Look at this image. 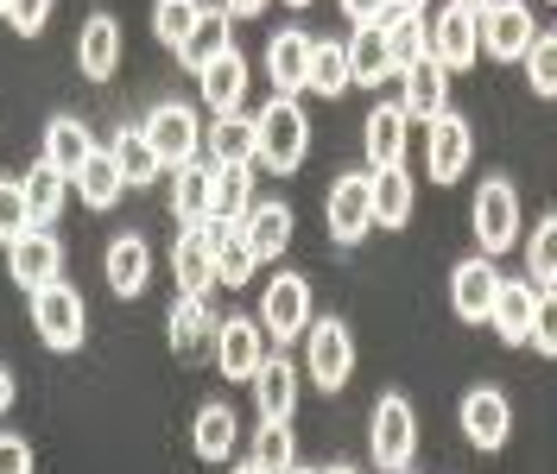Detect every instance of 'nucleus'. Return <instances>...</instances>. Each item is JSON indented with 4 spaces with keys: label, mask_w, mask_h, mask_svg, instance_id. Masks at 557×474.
Returning a JSON list of instances; mask_svg holds the SVG:
<instances>
[{
    "label": "nucleus",
    "mask_w": 557,
    "mask_h": 474,
    "mask_svg": "<svg viewBox=\"0 0 557 474\" xmlns=\"http://www.w3.org/2000/svg\"><path fill=\"white\" fill-rule=\"evenodd\" d=\"M253 134H260V165L278 171V177L298 171L305 152H311V121H305L298 96H273V102L253 114Z\"/></svg>",
    "instance_id": "1"
},
{
    "label": "nucleus",
    "mask_w": 557,
    "mask_h": 474,
    "mask_svg": "<svg viewBox=\"0 0 557 474\" xmlns=\"http://www.w3.org/2000/svg\"><path fill=\"white\" fill-rule=\"evenodd\" d=\"M412 449H418V411L406 392H381L374 406V424H368V456L381 462L386 474L412 469Z\"/></svg>",
    "instance_id": "2"
},
{
    "label": "nucleus",
    "mask_w": 557,
    "mask_h": 474,
    "mask_svg": "<svg viewBox=\"0 0 557 474\" xmlns=\"http://www.w3.org/2000/svg\"><path fill=\"white\" fill-rule=\"evenodd\" d=\"M33 329H38V341L58 348V354L83 348V336H89V310H83V298L70 291L64 278H51L45 291H33Z\"/></svg>",
    "instance_id": "3"
},
{
    "label": "nucleus",
    "mask_w": 557,
    "mask_h": 474,
    "mask_svg": "<svg viewBox=\"0 0 557 474\" xmlns=\"http://www.w3.org/2000/svg\"><path fill=\"white\" fill-rule=\"evenodd\" d=\"M260 329L285 348L311 329V278L305 272H278L273 285L260 291Z\"/></svg>",
    "instance_id": "4"
},
{
    "label": "nucleus",
    "mask_w": 557,
    "mask_h": 474,
    "mask_svg": "<svg viewBox=\"0 0 557 474\" xmlns=\"http://www.w3.org/2000/svg\"><path fill=\"white\" fill-rule=\"evenodd\" d=\"M139 134L152 139V152L165 159V171L197 165V152H203V127H197V114H190L184 102H159L146 121H139Z\"/></svg>",
    "instance_id": "5"
},
{
    "label": "nucleus",
    "mask_w": 557,
    "mask_h": 474,
    "mask_svg": "<svg viewBox=\"0 0 557 474\" xmlns=\"http://www.w3.org/2000/svg\"><path fill=\"white\" fill-rule=\"evenodd\" d=\"M305 367H311V379L323 392H343L348 386V373H355V336H348L343 316H323V323L305 329Z\"/></svg>",
    "instance_id": "6"
},
{
    "label": "nucleus",
    "mask_w": 557,
    "mask_h": 474,
    "mask_svg": "<svg viewBox=\"0 0 557 474\" xmlns=\"http://www.w3.org/2000/svg\"><path fill=\"white\" fill-rule=\"evenodd\" d=\"M323 222H330V235L355 247V240H368L374 228V184H368V171H348L330 184V197H323Z\"/></svg>",
    "instance_id": "7"
},
{
    "label": "nucleus",
    "mask_w": 557,
    "mask_h": 474,
    "mask_svg": "<svg viewBox=\"0 0 557 474\" xmlns=\"http://www.w3.org/2000/svg\"><path fill=\"white\" fill-rule=\"evenodd\" d=\"M475 240H482V253H507V247H520V197H513V184L507 177H487L482 190H475Z\"/></svg>",
    "instance_id": "8"
},
{
    "label": "nucleus",
    "mask_w": 557,
    "mask_h": 474,
    "mask_svg": "<svg viewBox=\"0 0 557 474\" xmlns=\"http://www.w3.org/2000/svg\"><path fill=\"white\" fill-rule=\"evenodd\" d=\"M267 354H273V336L260 329V316H228L215 329V367H222V379H253Z\"/></svg>",
    "instance_id": "9"
},
{
    "label": "nucleus",
    "mask_w": 557,
    "mask_h": 474,
    "mask_svg": "<svg viewBox=\"0 0 557 474\" xmlns=\"http://www.w3.org/2000/svg\"><path fill=\"white\" fill-rule=\"evenodd\" d=\"M456 424H462V437L475 442V449H500V442L513 437V406H507L500 386H469L462 406H456Z\"/></svg>",
    "instance_id": "10"
},
{
    "label": "nucleus",
    "mask_w": 557,
    "mask_h": 474,
    "mask_svg": "<svg viewBox=\"0 0 557 474\" xmlns=\"http://www.w3.org/2000/svg\"><path fill=\"white\" fill-rule=\"evenodd\" d=\"M532 38H539V26H532V7L525 0H494L482 13V51L494 64H520Z\"/></svg>",
    "instance_id": "11"
},
{
    "label": "nucleus",
    "mask_w": 557,
    "mask_h": 474,
    "mask_svg": "<svg viewBox=\"0 0 557 474\" xmlns=\"http://www.w3.org/2000/svg\"><path fill=\"white\" fill-rule=\"evenodd\" d=\"M7 272H13L20 291H45L64 272V240L51 235V228H26V235L7 247Z\"/></svg>",
    "instance_id": "12"
},
{
    "label": "nucleus",
    "mask_w": 557,
    "mask_h": 474,
    "mask_svg": "<svg viewBox=\"0 0 557 474\" xmlns=\"http://www.w3.org/2000/svg\"><path fill=\"white\" fill-rule=\"evenodd\" d=\"M399 108H406V121H437V114H450V70L437 64V58H418V64L399 70Z\"/></svg>",
    "instance_id": "13"
},
{
    "label": "nucleus",
    "mask_w": 557,
    "mask_h": 474,
    "mask_svg": "<svg viewBox=\"0 0 557 474\" xmlns=\"http://www.w3.org/2000/svg\"><path fill=\"white\" fill-rule=\"evenodd\" d=\"M469 152H475V127L462 114H437L431 121V139H424V171L431 184H456L469 171Z\"/></svg>",
    "instance_id": "14"
},
{
    "label": "nucleus",
    "mask_w": 557,
    "mask_h": 474,
    "mask_svg": "<svg viewBox=\"0 0 557 474\" xmlns=\"http://www.w3.org/2000/svg\"><path fill=\"white\" fill-rule=\"evenodd\" d=\"M215 215L209 222H190L184 235H177V253H172V272H177V291L184 298H203L209 285H215Z\"/></svg>",
    "instance_id": "15"
},
{
    "label": "nucleus",
    "mask_w": 557,
    "mask_h": 474,
    "mask_svg": "<svg viewBox=\"0 0 557 474\" xmlns=\"http://www.w3.org/2000/svg\"><path fill=\"white\" fill-rule=\"evenodd\" d=\"M431 58L450 70H469L475 58H482V20L475 13H462V7H444L437 20H431Z\"/></svg>",
    "instance_id": "16"
},
{
    "label": "nucleus",
    "mask_w": 557,
    "mask_h": 474,
    "mask_svg": "<svg viewBox=\"0 0 557 474\" xmlns=\"http://www.w3.org/2000/svg\"><path fill=\"white\" fill-rule=\"evenodd\" d=\"M532 310H539V285L532 278H500L494 310H487V329L507 341V348H525L532 341Z\"/></svg>",
    "instance_id": "17"
},
{
    "label": "nucleus",
    "mask_w": 557,
    "mask_h": 474,
    "mask_svg": "<svg viewBox=\"0 0 557 474\" xmlns=\"http://www.w3.org/2000/svg\"><path fill=\"white\" fill-rule=\"evenodd\" d=\"M494 291H500V272H494L487 253H475V260H462V266L450 272V310L462 316V323H487Z\"/></svg>",
    "instance_id": "18"
},
{
    "label": "nucleus",
    "mask_w": 557,
    "mask_h": 474,
    "mask_svg": "<svg viewBox=\"0 0 557 474\" xmlns=\"http://www.w3.org/2000/svg\"><path fill=\"white\" fill-rule=\"evenodd\" d=\"M197 89H203L209 114L222 121V114H242V96H247V58L228 45L222 58H209L203 70H197Z\"/></svg>",
    "instance_id": "19"
},
{
    "label": "nucleus",
    "mask_w": 557,
    "mask_h": 474,
    "mask_svg": "<svg viewBox=\"0 0 557 474\" xmlns=\"http://www.w3.org/2000/svg\"><path fill=\"white\" fill-rule=\"evenodd\" d=\"M102 278L114 298H139L146 291V278H152V247L139 235H114L102 253Z\"/></svg>",
    "instance_id": "20"
},
{
    "label": "nucleus",
    "mask_w": 557,
    "mask_h": 474,
    "mask_svg": "<svg viewBox=\"0 0 557 474\" xmlns=\"http://www.w3.org/2000/svg\"><path fill=\"white\" fill-rule=\"evenodd\" d=\"M76 70H83L89 83H108V76L121 70V26H114L108 13H89V20H83V33H76Z\"/></svg>",
    "instance_id": "21"
},
{
    "label": "nucleus",
    "mask_w": 557,
    "mask_h": 474,
    "mask_svg": "<svg viewBox=\"0 0 557 474\" xmlns=\"http://www.w3.org/2000/svg\"><path fill=\"white\" fill-rule=\"evenodd\" d=\"M253 406L267 424H292V406H298V367L285 354H267L260 373H253Z\"/></svg>",
    "instance_id": "22"
},
{
    "label": "nucleus",
    "mask_w": 557,
    "mask_h": 474,
    "mask_svg": "<svg viewBox=\"0 0 557 474\" xmlns=\"http://www.w3.org/2000/svg\"><path fill=\"white\" fill-rule=\"evenodd\" d=\"M368 184H374V222H381V228H406L412 209H418L412 171L406 165H381V171H368Z\"/></svg>",
    "instance_id": "23"
},
{
    "label": "nucleus",
    "mask_w": 557,
    "mask_h": 474,
    "mask_svg": "<svg viewBox=\"0 0 557 474\" xmlns=\"http://www.w3.org/2000/svg\"><path fill=\"white\" fill-rule=\"evenodd\" d=\"M361 146H368V171L381 165H406V108L399 102H381L361 127Z\"/></svg>",
    "instance_id": "24"
},
{
    "label": "nucleus",
    "mask_w": 557,
    "mask_h": 474,
    "mask_svg": "<svg viewBox=\"0 0 557 474\" xmlns=\"http://www.w3.org/2000/svg\"><path fill=\"white\" fill-rule=\"evenodd\" d=\"M70 190H76L89 209H114V203H121V190H127V177H121V165H114V152L96 146V152L83 159V171L70 177Z\"/></svg>",
    "instance_id": "25"
},
{
    "label": "nucleus",
    "mask_w": 557,
    "mask_h": 474,
    "mask_svg": "<svg viewBox=\"0 0 557 474\" xmlns=\"http://www.w3.org/2000/svg\"><path fill=\"white\" fill-rule=\"evenodd\" d=\"M209 203H215V222L242 228L247 215H253V165H215V177H209Z\"/></svg>",
    "instance_id": "26"
},
{
    "label": "nucleus",
    "mask_w": 557,
    "mask_h": 474,
    "mask_svg": "<svg viewBox=\"0 0 557 474\" xmlns=\"http://www.w3.org/2000/svg\"><path fill=\"white\" fill-rule=\"evenodd\" d=\"M203 146L215 152V165H260V134H253V114H222L203 134Z\"/></svg>",
    "instance_id": "27"
},
{
    "label": "nucleus",
    "mask_w": 557,
    "mask_h": 474,
    "mask_svg": "<svg viewBox=\"0 0 557 474\" xmlns=\"http://www.w3.org/2000/svg\"><path fill=\"white\" fill-rule=\"evenodd\" d=\"M267 70H273V89L278 96H298L305 89V70H311V33H278L273 45H267Z\"/></svg>",
    "instance_id": "28"
},
{
    "label": "nucleus",
    "mask_w": 557,
    "mask_h": 474,
    "mask_svg": "<svg viewBox=\"0 0 557 474\" xmlns=\"http://www.w3.org/2000/svg\"><path fill=\"white\" fill-rule=\"evenodd\" d=\"M89 152H96V139H89V127H83L76 114H58V121L45 127V165H51V171H64V177H76Z\"/></svg>",
    "instance_id": "29"
},
{
    "label": "nucleus",
    "mask_w": 557,
    "mask_h": 474,
    "mask_svg": "<svg viewBox=\"0 0 557 474\" xmlns=\"http://www.w3.org/2000/svg\"><path fill=\"white\" fill-rule=\"evenodd\" d=\"M292 209L285 203H253V215L242 222V235H247V247H253V260H278L285 247H292Z\"/></svg>",
    "instance_id": "30"
},
{
    "label": "nucleus",
    "mask_w": 557,
    "mask_h": 474,
    "mask_svg": "<svg viewBox=\"0 0 557 474\" xmlns=\"http://www.w3.org/2000/svg\"><path fill=\"white\" fill-rule=\"evenodd\" d=\"M215 329H222V323L209 316L203 298H184V291H177L172 316H165V336H172L177 354H197V348H209V341H215Z\"/></svg>",
    "instance_id": "31"
},
{
    "label": "nucleus",
    "mask_w": 557,
    "mask_h": 474,
    "mask_svg": "<svg viewBox=\"0 0 557 474\" xmlns=\"http://www.w3.org/2000/svg\"><path fill=\"white\" fill-rule=\"evenodd\" d=\"M20 184H26V209H33V228H51V222L64 215V203H70V177H64V171H51L45 159H38V165L26 171V177H20Z\"/></svg>",
    "instance_id": "32"
},
{
    "label": "nucleus",
    "mask_w": 557,
    "mask_h": 474,
    "mask_svg": "<svg viewBox=\"0 0 557 474\" xmlns=\"http://www.w3.org/2000/svg\"><path fill=\"white\" fill-rule=\"evenodd\" d=\"M386 33V51H393V70L418 64V58H431V26H424V13H406V7H393L381 20Z\"/></svg>",
    "instance_id": "33"
},
{
    "label": "nucleus",
    "mask_w": 557,
    "mask_h": 474,
    "mask_svg": "<svg viewBox=\"0 0 557 474\" xmlns=\"http://www.w3.org/2000/svg\"><path fill=\"white\" fill-rule=\"evenodd\" d=\"M190 442H197L203 462H228V449L242 442V417H235L228 406H203L197 424H190Z\"/></svg>",
    "instance_id": "34"
},
{
    "label": "nucleus",
    "mask_w": 557,
    "mask_h": 474,
    "mask_svg": "<svg viewBox=\"0 0 557 474\" xmlns=\"http://www.w3.org/2000/svg\"><path fill=\"white\" fill-rule=\"evenodd\" d=\"M343 45H348V76H355V83H381V76H393V51H386L381 26H355V38H343Z\"/></svg>",
    "instance_id": "35"
},
{
    "label": "nucleus",
    "mask_w": 557,
    "mask_h": 474,
    "mask_svg": "<svg viewBox=\"0 0 557 474\" xmlns=\"http://www.w3.org/2000/svg\"><path fill=\"white\" fill-rule=\"evenodd\" d=\"M108 152H114V165H121V177H127V190H146V184H152V177L165 171V159L152 152V139L139 134V127H127V134L114 139Z\"/></svg>",
    "instance_id": "36"
},
{
    "label": "nucleus",
    "mask_w": 557,
    "mask_h": 474,
    "mask_svg": "<svg viewBox=\"0 0 557 474\" xmlns=\"http://www.w3.org/2000/svg\"><path fill=\"white\" fill-rule=\"evenodd\" d=\"M348 83V45H330V38H311V70H305V89L311 96H343Z\"/></svg>",
    "instance_id": "37"
},
{
    "label": "nucleus",
    "mask_w": 557,
    "mask_h": 474,
    "mask_svg": "<svg viewBox=\"0 0 557 474\" xmlns=\"http://www.w3.org/2000/svg\"><path fill=\"white\" fill-rule=\"evenodd\" d=\"M253 266H260V260H253V247H247V235H242V228H228V222H222V228H215V285L242 291L247 278H253Z\"/></svg>",
    "instance_id": "38"
},
{
    "label": "nucleus",
    "mask_w": 557,
    "mask_h": 474,
    "mask_svg": "<svg viewBox=\"0 0 557 474\" xmlns=\"http://www.w3.org/2000/svg\"><path fill=\"white\" fill-rule=\"evenodd\" d=\"M228 51V7H203V20H197V33L184 38V51H177V64L203 70L209 58H222Z\"/></svg>",
    "instance_id": "39"
},
{
    "label": "nucleus",
    "mask_w": 557,
    "mask_h": 474,
    "mask_svg": "<svg viewBox=\"0 0 557 474\" xmlns=\"http://www.w3.org/2000/svg\"><path fill=\"white\" fill-rule=\"evenodd\" d=\"M209 177H215V171H203V165H184V171H177V184H172V215L184 222V228L215 215V203H209Z\"/></svg>",
    "instance_id": "40"
},
{
    "label": "nucleus",
    "mask_w": 557,
    "mask_h": 474,
    "mask_svg": "<svg viewBox=\"0 0 557 474\" xmlns=\"http://www.w3.org/2000/svg\"><path fill=\"white\" fill-rule=\"evenodd\" d=\"M197 20H203L197 0H159V7H152V38H159L165 51H184V38L197 33Z\"/></svg>",
    "instance_id": "41"
},
{
    "label": "nucleus",
    "mask_w": 557,
    "mask_h": 474,
    "mask_svg": "<svg viewBox=\"0 0 557 474\" xmlns=\"http://www.w3.org/2000/svg\"><path fill=\"white\" fill-rule=\"evenodd\" d=\"M525 247V278L539 285V291H552L557 285V215H545L539 228H532V240H520Z\"/></svg>",
    "instance_id": "42"
},
{
    "label": "nucleus",
    "mask_w": 557,
    "mask_h": 474,
    "mask_svg": "<svg viewBox=\"0 0 557 474\" xmlns=\"http://www.w3.org/2000/svg\"><path fill=\"white\" fill-rule=\"evenodd\" d=\"M520 64H525V89L552 102V96H557V33H539V38H532Z\"/></svg>",
    "instance_id": "43"
},
{
    "label": "nucleus",
    "mask_w": 557,
    "mask_h": 474,
    "mask_svg": "<svg viewBox=\"0 0 557 474\" xmlns=\"http://www.w3.org/2000/svg\"><path fill=\"white\" fill-rule=\"evenodd\" d=\"M253 462H260L267 474L298 469V437H292V424H260V437H253Z\"/></svg>",
    "instance_id": "44"
},
{
    "label": "nucleus",
    "mask_w": 557,
    "mask_h": 474,
    "mask_svg": "<svg viewBox=\"0 0 557 474\" xmlns=\"http://www.w3.org/2000/svg\"><path fill=\"white\" fill-rule=\"evenodd\" d=\"M33 228V209H26V184L20 177H0V247H13V240Z\"/></svg>",
    "instance_id": "45"
},
{
    "label": "nucleus",
    "mask_w": 557,
    "mask_h": 474,
    "mask_svg": "<svg viewBox=\"0 0 557 474\" xmlns=\"http://www.w3.org/2000/svg\"><path fill=\"white\" fill-rule=\"evenodd\" d=\"M525 348H539L545 361H557V285L552 291H539V310H532V341Z\"/></svg>",
    "instance_id": "46"
},
{
    "label": "nucleus",
    "mask_w": 557,
    "mask_h": 474,
    "mask_svg": "<svg viewBox=\"0 0 557 474\" xmlns=\"http://www.w3.org/2000/svg\"><path fill=\"white\" fill-rule=\"evenodd\" d=\"M45 20H51V0H7V26L20 38L45 33Z\"/></svg>",
    "instance_id": "47"
},
{
    "label": "nucleus",
    "mask_w": 557,
    "mask_h": 474,
    "mask_svg": "<svg viewBox=\"0 0 557 474\" xmlns=\"http://www.w3.org/2000/svg\"><path fill=\"white\" fill-rule=\"evenodd\" d=\"M0 474H33V442L0 431Z\"/></svg>",
    "instance_id": "48"
},
{
    "label": "nucleus",
    "mask_w": 557,
    "mask_h": 474,
    "mask_svg": "<svg viewBox=\"0 0 557 474\" xmlns=\"http://www.w3.org/2000/svg\"><path fill=\"white\" fill-rule=\"evenodd\" d=\"M343 13L355 26H381L386 13H393V0H343Z\"/></svg>",
    "instance_id": "49"
},
{
    "label": "nucleus",
    "mask_w": 557,
    "mask_h": 474,
    "mask_svg": "<svg viewBox=\"0 0 557 474\" xmlns=\"http://www.w3.org/2000/svg\"><path fill=\"white\" fill-rule=\"evenodd\" d=\"M228 7V20H253V13H267V0H222Z\"/></svg>",
    "instance_id": "50"
},
{
    "label": "nucleus",
    "mask_w": 557,
    "mask_h": 474,
    "mask_svg": "<svg viewBox=\"0 0 557 474\" xmlns=\"http://www.w3.org/2000/svg\"><path fill=\"white\" fill-rule=\"evenodd\" d=\"M7 411H13V373L0 367V417H7Z\"/></svg>",
    "instance_id": "51"
},
{
    "label": "nucleus",
    "mask_w": 557,
    "mask_h": 474,
    "mask_svg": "<svg viewBox=\"0 0 557 474\" xmlns=\"http://www.w3.org/2000/svg\"><path fill=\"white\" fill-rule=\"evenodd\" d=\"M450 7H462V13H475V20H482V13L494 7V0H450Z\"/></svg>",
    "instance_id": "52"
},
{
    "label": "nucleus",
    "mask_w": 557,
    "mask_h": 474,
    "mask_svg": "<svg viewBox=\"0 0 557 474\" xmlns=\"http://www.w3.org/2000/svg\"><path fill=\"white\" fill-rule=\"evenodd\" d=\"M235 474H267V469H260V462H253V456H247V462H235Z\"/></svg>",
    "instance_id": "53"
},
{
    "label": "nucleus",
    "mask_w": 557,
    "mask_h": 474,
    "mask_svg": "<svg viewBox=\"0 0 557 474\" xmlns=\"http://www.w3.org/2000/svg\"><path fill=\"white\" fill-rule=\"evenodd\" d=\"M323 474H361V469H348V462H330V469H323Z\"/></svg>",
    "instance_id": "54"
},
{
    "label": "nucleus",
    "mask_w": 557,
    "mask_h": 474,
    "mask_svg": "<svg viewBox=\"0 0 557 474\" xmlns=\"http://www.w3.org/2000/svg\"><path fill=\"white\" fill-rule=\"evenodd\" d=\"M393 7H406V13H424V0H393Z\"/></svg>",
    "instance_id": "55"
},
{
    "label": "nucleus",
    "mask_w": 557,
    "mask_h": 474,
    "mask_svg": "<svg viewBox=\"0 0 557 474\" xmlns=\"http://www.w3.org/2000/svg\"><path fill=\"white\" fill-rule=\"evenodd\" d=\"M285 474H323V469H285Z\"/></svg>",
    "instance_id": "56"
},
{
    "label": "nucleus",
    "mask_w": 557,
    "mask_h": 474,
    "mask_svg": "<svg viewBox=\"0 0 557 474\" xmlns=\"http://www.w3.org/2000/svg\"><path fill=\"white\" fill-rule=\"evenodd\" d=\"M285 7H311V0H285Z\"/></svg>",
    "instance_id": "57"
},
{
    "label": "nucleus",
    "mask_w": 557,
    "mask_h": 474,
    "mask_svg": "<svg viewBox=\"0 0 557 474\" xmlns=\"http://www.w3.org/2000/svg\"><path fill=\"white\" fill-rule=\"evenodd\" d=\"M0 20H7V0H0Z\"/></svg>",
    "instance_id": "58"
},
{
    "label": "nucleus",
    "mask_w": 557,
    "mask_h": 474,
    "mask_svg": "<svg viewBox=\"0 0 557 474\" xmlns=\"http://www.w3.org/2000/svg\"><path fill=\"white\" fill-rule=\"evenodd\" d=\"M399 474H412V469H399Z\"/></svg>",
    "instance_id": "59"
},
{
    "label": "nucleus",
    "mask_w": 557,
    "mask_h": 474,
    "mask_svg": "<svg viewBox=\"0 0 557 474\" xmlns=\"http://www.w3.org/2000/svg\"><path fill=\"white\" fill-rule=\"evenodd\" d=\"M552 7H557V0H552Z\"/></svg>",
    "instance_id": "60"
}]
</instances>
